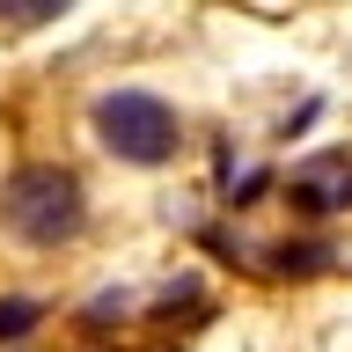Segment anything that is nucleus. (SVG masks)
<instances>
[{
    "instance_id": "7ed1b4c3",
    "label": "nucleus",
    "mask_w": 352,
    "mask_h": 352,
    "mask_svg": "<svg viewBox=\"0 0 352 352\" xmlns=\"http://www.w3.org/2000/svg\"><path fill=\"white\" fill-rule=\"evenodd\" d=\"M294 206H308V213H345L352 206V154L330 147V154H316V162H301V169H294Z\"/></svg>"
},
{
    "instance_id": "39448f33",
    "label": "nucleus",
    "mask_w": 352,
    "mask_h": 352,
    "mask_svg": "<svg viewBox=\"0 0 352 352\" xmlns=\"http://www.w3.org/2000/svg\"><path fill=\"white\" fill-rule=\"evenodd\" d=\"M0 15H8V22H52L59 0H0Z\"/></svg>"
},
{
    "instance_id": "f03ea898",
    "label": "nucleus",
    "mask_w": 352,
    "mask_h": 352,
    "mask_svg": "<svg viewBox=\"0 0 352 352\" xmlns=\"http://www.w3.org/2000/svg\"><path fill=\"white\" fill-rule=\"evenodd\" d=\"M88 125H96V140H103L118 162H132V169H162V162L184 147V118H176L162 96H147V88H103L96 110H88Z\"/></svg>"
},
{
    "instance_id": "f257e3e1",
    "label": "nucleus",
    "mask_w": 352,
    "mask_h": 352,
    "mask_svg": "<svg viewBox=\"0 0 352 352\" xmlns=\"http://www.w3.org/2000/svg\"><path fill=\"white\" fill-rule=\"evenodd\" d=\"M0 220H8V235H22L30 250H59V242H74L81 220H88L81 176L59 169V162H22V169L0 184Z\"/></svg>"
},
{
    "instance_id": "20e7f679",
    "label": "nucleus",
    "mask_w": 352,
    "mask_h": 352,
    "mask_svg": "<svg viewBox=\"0 0 352 352\" xmlns=\"http://www.w3.org/2000/svg\"><path fill=\"white\" fill-rule=\"evenodd\" d=\"M30 323H37V301H30V294H8V301H0V338H22Z\"/></svg>"
}]
</instances>
